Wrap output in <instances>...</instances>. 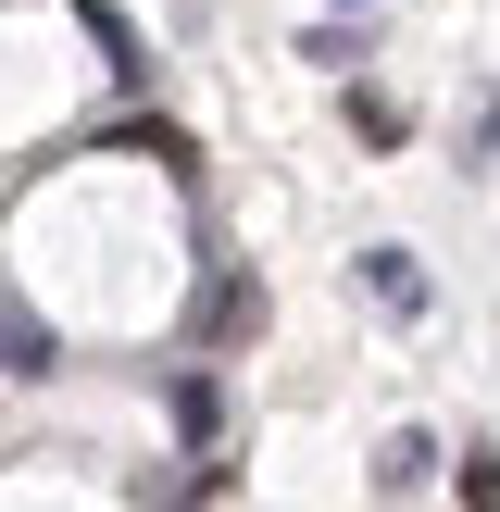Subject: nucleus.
<instances>
[{
    "label": "nucleus",
    "mask_w": 500,
    "mask_h": 512,
    "mask_svg": "<svg viewBox=\"0 0 500 512\" xmlns=\"http://www.w3.org/2000/svg\"><path fill=\"white\" fill-rule=\"evenodd\" d=\"M175 425H188V450H200V463L225 450V388H213V375H175Z\"/></svg>",
    "instance_id": "2"
},
{
    "label": "nucleus",
    "mask_w": 500,
    "mask_h": 512,
    "mask_svg": "<svg viewBox=\"0 0 500 512\" xmlns=\"http://www.w3.org/2000/svg\"><path fill=\"white\" fill-rule=\"evenodd\" d=\"M363 13H375V0H363Z\"/></svg>",
    "instance_id": "9"
},
{
    "label": "nucleus",
    "mask_w": 500,
    "mask_h": 512,
    "mask_svg": "<svg viewBox=\"0 0 500 512\" xmlns=\"http://www.w3.org/2000/svg\"><path fill=\"white\" fill-rule=\"evenodd\" d=\"M88 38H100V50H113V75H125V88H138V75H150V50H138V25H125V13H113V0H88Z\"/></svg>",
    "instance_id": "5"
},
{
    "label": "nucleus",
    "mask_w": 500,
    "mask_h": 512,
    "mask_svg": "<svg viewBox=\"0 0 500 512\" xmlns=\"http://www.w3.org/2000/svg\"><path fill=\"white\" fill-rule=\"evenodd\" d=\"M350 125H363V138H375V150H400V125H413V113H400V100H388V88H350Z\"/></svg>",
    "instance_id": "7"
},
{
    "label": "nucleus",
    "mask_w": 500,
    "mask_h": 512,
    "mask_svg": "<svg viewBox=\"0 0 500 512\" xmlns=\"http://www.w3.org/2000/svg\"><path fill=\"white\" fill-rule=\"evenodd\" d=\"M0 375H50V325L25 300H0Z\"/></svg>",
    "instance_id": "3"
},
{
    "label": "nucleus",
    "mask_w": 500,
    "mask_h": 512,
    "mask_svg": "<svg viewBox=\"0 0 500 512\" xmlns=\"http://www.w3.org/2000/svg\"><path fill=\"white\" fill-rule=\"evenodd\" d=\"M450 488H463L475 512H500V450H463V463H450Z\"/></svg>",
    "instance_id": "8"
},
{
    "label": "nucleus",
    "mask_w": 500,
    "mask_h": 512,
    "mask_svg": "<svg viewBox=\"0 0 500 512\" xmlns=\"http://www.w3.org/2000/svg\"><path fill=\"white\" fill-rule=\"evenodd\" d=\"M200 350H225V338H250V325H263V288H250V275H213V288H200Z\"/></svg>",
    "instance_id": "1"
},
{
    "label": "nucleus",
    "mask_w": 500,
    "mask_h": 512,
    "mask_svg": "<svg viewBox=\"0 0 500 512\" xmlns=\"http://www.w3.org/2000/svg\"><path fill=\"white\" fill-rule=\"evenodd\" d=\"M363 288L388 300V313H425V275H413V250H363Z\"/></svg>",
    "instance_id": "4"
},
{
    "label": "nucleus",
    "mask_w": 500,
    "mask_h": 512,
    "mask_svg": "<svg viewBox=\"0 0 500 512\" xmlns=\"http://www.w3.org/2000/svg\"><path fill=\"white\" fill-rule=\"evenodd\" d=\"M425 463H438L425 438H388V450H375V488H388V500H413V488H425Z\"/></svg>",
    "instance_id": "6"
}]
</instances>
